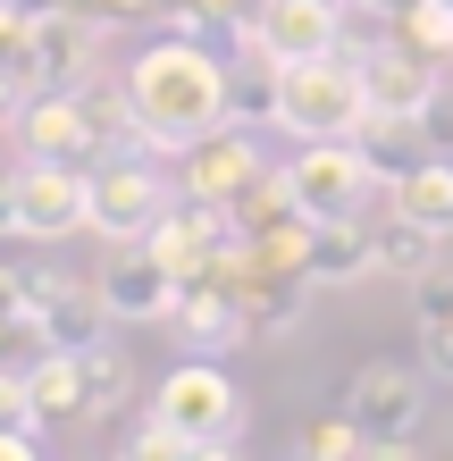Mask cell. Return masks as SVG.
Here are the masks:
<instances>
[{"mask_svg":"<svg viewBox=\"0 0 453 461\" xmlns=\"http://www.w3.org/2000/svg\"><path fill=\"white\" fill-rule=\"evenodd\" d=\"M227 118H235V76L202 34H159L151 50H135V68H126V126H135L143 151L185 159Z\"/></svg>","mask_w":453,"mask_h":461,"instance_id":"6da1fadb","label":"cell"},{"mask_svg":"<svg viewBox=\"0 0 453 461\" xmlns=\"http://www.w3.org/2000/svg\"><path fill=\"white\" fill-rule=\"evenodd\" d=\"M269 118L294 143H328V134H361L369 85L353 50H319V59H277L269 68Z\"/></svg>","mask_w":453,"mask_h":461,"instance_id":"7a4b0ae2","label":"cell"},{"mask_svg":"<svg viewBox=\"0 0 453 461\" xmlns=\"http://www.w3.org/2000/svg\"><path fill=\"white\" fill-rule=\"evenodd\" d=\"M285 185H294V210L311 227H336V219H369V202H378L394 176L369 159L361 134H328V143H303L285 159Z\"/></svg>","mask_w":453,"mask_h":461,"instance_id":"3957f363","label":"cell"},{"mask_svg":"<svg viewBox=\"0 0 453 461\" xmlns=\"http://www.w3.org/2000/svg\"><path fill=\"white\" fill-rule=\"evenodd\" d=\"M151 420L168 428L177 445H194V453H227V445H235V420H244V402H235V377L210 361V352H194L185 369L159 377Z\"/></svg>","mask_w":453,"mask_h":461,"instance_id":"277c9868","label":"cell"},{"mask_svg":"<svg viewBox=\"0 0 453 461\" xmlns=\"http://www.w3.org/2000/svg\"><path fill=\"white\" fill-rule=\"evenodd\" d=\"M93 227V168L85 159H34L9 176V235L25 243H59V235H85Z\"/></svg>","mask_w":453,"mask_h":461,"instance_id":"5b68a950","label":"cell"},{"mask_svg":"<svg viewBox=\"0 0 453 461\" xmlns=\"http://www.w3.org/2000/svg\"><path fill=\"white\" fill-rule=\"evenodd\" d=\"M344 411L361 420L369 445H412L420 411H429V369H403V361H361L353 369V394Z\"/></svg>","mask_w":453,"mask_h":461,"instance_id":"8992f818","label":"cell"},{"mask_svg":"<svg viewBox=\"0 0 453 461\" xmlns=\"http://www.w3.org/2000/svg\"><path fill=\"white\" fill-rule=\"evenodd\" d=\"M159 210H168V185H159L151 159H126V151H101L93 159V235L135 243Z\"/></svg>","mask_w":453,"mask_h":461,"instance_id":"52a82bcc","label":"cell"},{"mask_svg":"<svg viewBox=\"0 0 453 461\" xmlns=\"http://www.w3.org/2000/svg\"><path fill=\"white\" fill-rule=\"evenodd\" d=\"M244 50L260 59H319V50H344V0H260Z\"/></svg>","mask_w":453,"mask_h":461,"instance_id":"ba28073f","label":"cell"},{"mask_svg":"<svg viewBox=\"0 0 453 461\" xmlns=\"http://www.w3.org/2000/svg\"><path fill=\"white\" fill-rule=\"evenodd\" d=\"M93 285H101V303H110V319H168L177 294H185V277L151 252L143 235L135 243H110V260H101Z\"/></svg>","mask_w":453,"mask_h":461,"instance_id":"9c48e42d","label":"cell"},{"mask_svg":"<svg viewBox=\"0 0 453 461\" xmlns=\"http://www.w3.org/2000/svg\"><path fill=\"white\" fill-rule=\"evenodd\" d=\"M361 59V85H369V110H386V118H429L437 110V59L429 50H412L403 34H386V42H369L353 50Z\"/></svg>","mask_w":453,"mask_h":461,"instance_id":"30bf717a","label":"cell"},{"mask_svg":"<svg viewBox=\"0 0 453 461\" xmlns=\"http://www.w3.org/2000/svg\"><path fill=\"white\" fill-rule=\"evenodd\" d=\"M17 134H25V151L34 159H101V126H93V110L76 93H59V85H42L34 101L17 110Z\"/></svg>","mask_w":453,"mask_h":461,"instance_id":"8fae6325","label":"cell"},{"mask_svg":"<svg viewBox=\"0 0 453 461\" xmlns=\"http://www.w3.org/2000/svg\"><path fill=\"white\" fill-rule=\"evenodd\" d=\"M93 50H101V9H59V17L34 9V85H59V93L85 85Z\"/></svg>","mask_w":453,"mask_h":461,"instance_id":"7c38bea8","label":"cell"},{"mask_svg":"<svg viewBox=\"0 0 453 461\" xmlns=\"http://www.w3.org/2000/svg\"><path fill=\"white\" fill-rule=\"evenodd\" d=\"M252 176H260V151H252L244 126H210L202 143L185 151V194H194V202H219V210H227Z\"/></svg>","mask_w":453,"mask_h":461,"instance_id":"4fadbf2b","label":"cell"},{"mask_svg":"<svg viewBox=\"0 0 453 461\" xmlns=\"http://www.w3.org/2000/svg\"><path fill=\"white\" fill-rule=\"evenodd\" d=\"M168 336H177L185 352H227V344L252 336V319L235 311V294H227L219 277H194V285L177 294V311H168Z\"/></svg>","mask_w":453,"mask_h":461,"instance_id":"5bb4252c","label":"cell"},{"mask_svg":"<svg viewBox=\"0 0 453 461\" xmlns=\"http://www.w3.org/2000/svg\"><path fill=\"white\" fill-rule=\"evenodd\" d=\"M25 402H34V428H68L93 411V386H85V352H59L50 344L34 369H25Z\"/></svg>","mask_w":453,"mask_h":461,"instance_id":"9a60e30c","label":"cell"},{"mask_svg":"<svg viewBox=\"0 0 453 461\" xmlns=\"http://www.w3.org/2000/svg\"><path fill=\"white\" fill-rule=\"evenodd\" d=\"M378 268V243H369V219H336V227H311V252H303V277L311 285H361Z\"/></svg>","mask_w":453,"mask_h":461,"instance_id":"2e32d148","label":"cell"},{"mask_svg":"<svg viewBox=\"0 0 453 461\" xmlns=\"http://www.w3.org/2000/svg\"><path fill=\"white\" fill-rule=\"evenodd\" d=\"M386 202L403 210L412 227H429V235H453V159H412V168H394Z\"/></svg>","mask_w":453,"mask_h":461,"instance_id":"e0dca14e","label":"cell"},{"mask_svg":"<svg viewBox=\"0 0 453 461\" xmlns=\"http://www.w3.org/2000/svg\"><path fill=\"white\" fill-rule=\"evenodd\" d=\"M285 219H303V210H294V185H285V168H260L244 194L227 202V227L244 235V243H252V235H269V227H285Z\"/></svg>","mask_w":453,"mask_h":461,"instance_id":"ac0fdd59","label":"cell"},{"mask_svg":"<svg viewBox=\"0 0 453 461\" xmlns=\"http://www.w3.org/2000/svg\"><path fill=\"white\" fill-rule=\"evenodd\" d=\"M369 243H378V268H394V277H420V268H437V243H445V235L412 227L403 210H394L386 227H369Z\"/></svg>","mask_w":453,"mask_h":461,"instance_id":"d6986e66","label":"cell"},{"mask_svg":"<svg viewBox=\"0 0 453 461\" xmlns=\"http://www.w3.org/2000/svg\"><path fill=\"white\" fill-rule=\"evenodd\" d=\"M394 34L412 50H429L437 68H453V0H412V9L394 17Z\"/></svg>","mask_w":453,"mask_h":461,"instance_id":"ffe728a7","label":"cell"},{"mask_svg":"<svg viewBox=\"0 0 453 461\" xmlns=\"http://www.w3.org/2000/svg\"><path fill=\"white\" fill-rule=\"evenodd\" d=\"M0 68L34 76V9L25 0H0Z\"/></svg>","mask_w":453,"mask_h":461,"instance_id":"44dd1931","label":"cell"},{"mask_svg":"<svg viewBox=\"0 0 453 461\" xmlns=\"http://www.w3.org/2000/svg\"><path fill=\"white\" fill-rule=\"evenodd\" d=\"M303 453L311 461H344V453H369V437H361V420L344 411V420H311L303 428Z\"/></svg>","mask_w":453,"mask_h":461,"instance_id":"7402d4cb","label":"cell"},{"mask_svg":"<svg viewBox=\"0 0 453 461\" xmlns=\"http://www.w3.org/2000/svg\"><path fill=\"white\" fill-rule=\"evenodd\" d=\"M412 311H420V328L453 319V268H420V277H412Z\"/></svg>","mask_w":453,"mask_h":461,"instance_id":"603a6c76","label":"cell"},{"mask_svg":"<svg viewBox=\"0 0 453 461\" xmlns=\"http://www.w3.org/2000/svg\"><path fill=\"white\" fill-rule=\"evenodd\" d=\"M420 369L453 386V319H437V328H420Z\"/></svg>","mask_w":453,"mask_h":461,"instance_id":"cb8c5ba5","label":"cell"},{"mask_svg":"<svg viewBox=\"0 0 453 461\" xmlns=\"http://www.w3.org/2000/svg\"><path fill=\"white\" fill-rule=\"evenodd\" d=\"M9 110H17V76L0 68V118H9Z\"/></svg>","mask_w":453,"mask_h":461,"instance_id":"d4e9b609","label":"cell"},{"mask_svg":"<svg viewBox=\"0 0 453 461\" xmlns=\"http://www.w3.org/2000/svg\"><path fill=\"white\" fill-rule=\"evenodd\" d=\"M93 9H101V17H110V9H143V0H93Z\"/></svg>","mask_w":453,"mask_h":461,"instance_id":"484cf974","label":"cell"}]
</instances>
